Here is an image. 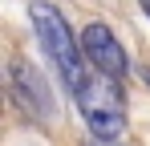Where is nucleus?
<instances>
[{
  "label": "nucleus",
  "instance_id": "nucleus-1",
  "mask_svg": "<svg viewBox=\"0 0 150 146\" xmlns=\"http://www.w3.org/2000/svg\"><path fill=\"white\" fill-rule=\"evenodd\" d=\"M28 16H33V28H37V41H41V49H45V57L53 61V69L61 73L65 89L77 94L81 81L89 77V73H85L89 61H85V53H81V37H73L69 21L53 8L49 0H33Z\"/></svg>",
  "mask_w": 150,
  "mask_h": 146
},
{
  "label": "nucleus",
  "instance_id": "nucleus-2",
  "mask_svg": "<svg viewBox=\"0 0 150 146\" xmlns=\"http://www.w3.org/2000/svg\"><path fill=\"white\" fill-rule=\"evenodd\" d=\"M118 81L122 77L89 69V77L81 81V89L73 94L81 118L89 122L93 138H101V142H118L122 130H126V97H122V85Z\"/></svg>",
  "mask_w": 150,
  "mask_h": 146
},
{
  "label": "nucleus",
  "instance_id": "nucleus-3",
  "mask_svg": "<svg viewBox=\"0 0 150 146\" xmlns=\"http://www.w3.org/2000/svg\"><path fill=\"white\" fill-rule=\"evenodd\" d=\"M81 53L89 61V69L98 73H110V77H126L130 73V57H126L122 41L110 33V24H85L81 28Z\"/></svg>",
  "mask_w": 150,
  "mask_h": 146
},
{
  "label": "nucleus",
  "instance_id": "nucleus-4",
  "mask_svg": "<svg viewBox=\"0 0 150 146\" xmlns=\"http://www.w3.org/2000/svg\"><path fill=\"white\" fill-rule=\"evenodd\" d=\"M8 85H12L16 101L25 106L28 114H37V118H49V114H53V97H49V85L41 81V73L33 69L28 61L12 57V65H8Z\"/></svg>",
  "mask_w": 150,
  "mask_h": 146
},
{
  "label": "nucleus",
  "instance_id": "nucleus-5",
  "mask_svg": "<svg viewBox=\"0 0 150 146\" xmlns=\"http://www.w3.org/2000/svg\"><path fill=\"white\" fill-rule=\"evenodd\" d=\"M138 4H142V12H146V16H150V0H138Z\"/></svg>",
  "mask_w": 150,
  "mask_h": 146
},
{
  "label": "nucleus",
  "instance_id": "nucleus-6",
  "mask_svg": "<svg viewBox=\"0 0 150 146\" xmlns=\"http://www.w3.org/2000/svg\"><path fill=\"white\" fill-rule=\"evenodd\" d=\"M146 85H150V73H146Z\"/></svg>",
  "mask_w": 150,
  "mask_h": 146
}]
</instances>
